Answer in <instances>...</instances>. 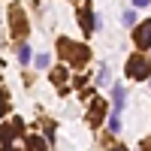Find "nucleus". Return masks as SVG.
I'll return each instance as SVG.
<instances>
[{
	"instance_id": "1",
	"label": "nucleus",
	"mask_w": 151,
	"mask_h": 151,
	"mask_svg": "<svg viewBox=\"0 0 151 151\" xmlns=\"http://www.w3.org/2000/svg\"><path fill=\"white\" fill-rule=\"evenodd\" d=\"M127 73H130V79H145V76H148V60H142L139 55H136V58H130Z\"/></svg>"
},
{
	"instance_id": "2",
	"label": "nucleus",
	"mask_w": 151,
	"mask_h": 151,
	"mask_svg": "<svg viewBox=\"0 0 151 151\" xmlns=\"http://www.w3.org/2000/svg\"><path fill=\"white\" fill-rule=\"evenodd\" d=\"M124 100H127V91H124L121 85H115V88H112V106H115V112H121Z\"/></svg>"
},
{
	"instance_id": "3",
	"label": "nucleus",
	"mask_w": 151,
	"mask_h": 151,
	"mask_svg": "<svg viewBox=\"0 0 151 151\" xmlns=\"http://www.w3.org/2000/svg\"><path fill=\"white\" fill-rule=\"evenodd\" d=\"M136 42L139 45H151V24H145V27L136 30Z\"/></svg>"
},
{
	"instance_id": "4",
	"label": "nucleus",
	"mask_w": 151,
	"mask_h": 151,
	"mask_svg": "<svg viewBox=\"0 0 151 151\" xmlns=\"http://www.w3.org/2000/svg\"><path fill=\"white\" fill-rule=\"evenodd\" d=\"M18 60H21V64H27V60H30V45H27V42L18 45Z\"/></svg>"
},
{
	"instance_id": "5",
	"label": "nucleus",
	"mask_w": 151,
	"mask_h": 151,
	"mask_svg": "<svg viewBox=\"0 0 151 151\" xmlns=\"http://www.w3.org/2000/svg\"><path fill=\"white\" fill-rule=\"evenodd\" d=\"M109 130H112V133H118V130H121V121H118V115H112V118H109Z\"/></svg>"
},
{
	"instance_id": "6",
	"label": "nucleus",
	"mask_w": 151,
	"mask_h": 151,
	"mask_svg": "<svg viewBox=\"0 0 151 151\" xmlns=\"http://www.w3.org/2000/svg\"><path fill=\"white\" fill-rule=\"evenodd\" d=\"M133 24H136V15L133 12H124V27H133Z\"/></svg>"
},
{
	"instance_id": "7",
	"label": "nucleus",
	"mask_w": 151,
	"mask_h": 151,
	"mask_svg": "<svg viewBox=\"0 0 151 151\" xmlns=\"http://www.w3.org/2000/svg\"><path fill=\"white\" fill-rule=\"evenodd\" d=\"M36 67H40V70L48 67V55H40V58H36Z\"/></svg>"
},
{
	"instance_id": "8",
	"label": "nucleus",
	"mask_w": 151,
	"mask_h": 151,
	"mask_svg": "<svg viewBox=\"0 0 151 151\" xmlns=\"http://www.w3.org/2000/svg\"><path fill=\"white\" fill-rule=\"evenodd\" d=\"M151 0H133V6H148Z\"/></svg>"
},
{
	"instance_id": "9",
	"label": "nucleus",
	"mask_w": 151,
	"mask_h": 151,
	"mask_svg": "<svg viewBox=\"0 0 151 151\" xmlns=\"http://www.w3.org/2000/svg\"><path fill=\"white\" fill-rule=\"evenodd\" d=\"M115 151H124V148H115Z\"/></svg>"
}]
</instances>
